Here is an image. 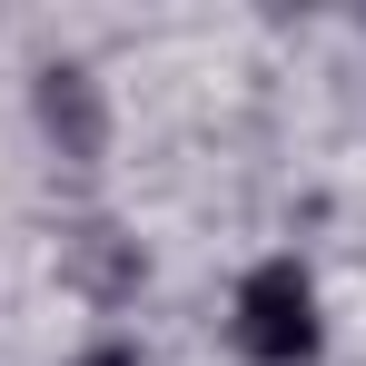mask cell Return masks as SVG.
I'll return each instance as SVG.
<instances>
[{
  "instance_id": "7a4b0ae2",
  "label": "cell",
  "mask_w": 366,
  "mask_h": 366,
  "mask_svg": "<svg viewBox=\"0 0 366 366\" xmlns=\"http://www.w3.org/2000/svg\"><path fill=\"white\" fill-rule=\"evenodd\" d=\"M69 366H139L129 347H89V357H69Z\"/></svg>"
},
{
  "instance_id": "6da1fadb",
  "label": "cell",
  "mask_w": 366,
  "mask_h": 366,
  "mask_svg": "<svg viewBox=\"0 0 366 366\" xmlns=\"http://www.w3.org/2000/svg\"><path fill=\"white\" fill-rule=\"evenodd\" d=\"M228 337L247 366H317L327 347V317H317V277L297 257H257L228 297Z\"/></svg>"
}]
</instances>
